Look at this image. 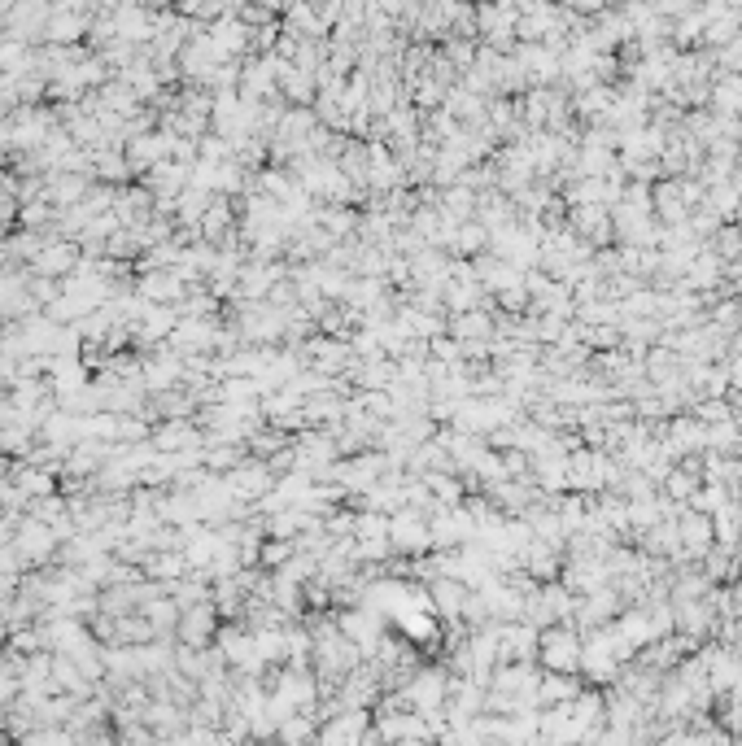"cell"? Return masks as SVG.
<instances>
[{
    "mask_svg": "<svg viewBox=\"0 0 742 746\" xmlns=\"http://www.w3.org/2000/svg\"><path fill=\"white\" fill-rule=\"evenodd\" d=\"M92 175H101L105 184H123V179L131 175L127 153H123V149H101V153H92Z\"/></svg>",
    "mask_w": 742,
    "mask_h": 746,
    "instance_id": "30bf717a",
    "label": "cell"
},
{
    "mask_svg": "<svg viewBox=\"0 0 742 746\" xmlns=\"http://www.w3.org/2000/svg\"><path fill=\"white\" fill-rule=\"evenodd\" d=\"M9 546H14V555L22 559V568H27V563H35V568H40V563H49V559L57 555V546H62V541H57V533H53L49 524L31 520V515H18Z\"/></svg>",
    "mask_w": 742,
    "mask_h": 746,
    "instance_id": "7a4b0ae2",
    "label": "cell"
},
{
    "mask_svg": "<svg viewBox=\"0 0 742 746\" xmlns=\"http://www.w3.org/2000/svg\"><path fill=\"white\" fill-rule=\"evenodd\" d=\"M145 572L153 576V581H184V576L188 572H193V568H188V559H184V550H162V555H149V563H145Z\"/></svg>",
    "mask_w": 742,
    "mask_h": 746,
    "instance_id": "ba28073f",
    "label": "cell"
},
{
    "mask_svg": "<svg viewBox=\"0 0 742 746\" xmlns=\"http://www.w3.org/2000/svg\"><path fill=\"white\" fill-rule=\"evenodd\" d=\"M402 746H428V742H402Z\"/></svg>",
    "mask_w": 742,
    "mask_h": 746,
    "instance_id": "9a60e30c",
    "label": "cell"
},
{
    "mask_svg": "<svg viewBox=\"0 0 742 746\" xmlns=\"http://www.w3.org/2000/svg\"><path fill=\"white\" fill-rule=\"evenodd\" d=\"M572 699H581V681L577 677H564V672H542V681H537V712L564 707Z\"/></svg>",
    "mask_w": 742,
    "mask_h": 746,
    "instance_id": "52a82bcc",
    "label": "cell"
},
{
    "mask_svg": "<svg viewBox=\"0 0 742 746\" xmlns=\"http://www.w3.org/2000/svg\"><path fill=\"white\" fill-rule=\"evenodd\" d=\"M249 746H271V742H249Z\"/></svg>",
    "mask_w": 742,
    "mask_h": 746,
    "instance_id": "2e32d148",
    "label": "cell"
},
{
    "mask_svg": "<svg viewBox=\"0 0 742 746\" xmlns=\"http://www.w3.org/2000/svg\"><path fill=\"white\" fill-rule=\"evenodd\" d=\"M79 262H83V254H79L75 240L57 236V240H44L40 254L31 258V275H40V280H66V275L79 271Z\"/></svg>",
    "mask_w": 742,
    "mask_h": 746,
    "instance_id": "3957f363",
    "label": "cell"
},
{
    "mask_svg": "<svg viewBox=\"0 0 742 746\" xmlns=\"http://www.w3.org/2000/svg\"><path fill=\"white\" fill-rule=\"evenodd\" d=\"M428 537H433V528L420 524L415 515H398V520L389 524V541L402 550H420V546H428Z\"/></svg>",
    "mask_w": 742,
    "mask_h": 746,
    "instance_id": "9c48e42d",
    "label": "cell"
},
{
    "mask_svg": "<svg viewBox=\"0 0 742 746\" xmlns=\"http://www.w3.org/2000/svg\"><path fill=\"white\" fill-rule=\"evenodd\" d=\"M581 651H585V633H577L572 624H555L537 637V659L546 664V672H564L577 677L581 672Z\"/></svg>",
    "mask_w": 742,
    "mask_h": 746,
    "instance_id": "6da1fadb",
    "label": "cell"
},
{
    "mask_svg": "<svg viewBox=\"0 0 742 746\" xmlns=\"http://www.w3.org/2000/svg\"><path fill=\"white\" fill-rule=\"evenodd\" d=\"M223 485H227V493H232L236 502H254V498H267L271 485H275V476H271L267 463H249L245 459L236 472L223 476Z\"/></svg>",
    "mask_w": 742,
    "mask_h": 746,
    "instance_id": "5b68a950",
    "label": "cell"
},
{
    "mask_svg": "<svg viewBox=\"0 0 742 746\" xmlns=\"http://www.w3.org/2000/svg\"><path fill=\"white\" fill-rule=\"evenodd\" d=\"M677 537L686 541L690 550H703V546H708V541H712V520H708V515H681Z\"/></svg>",
    "mask_w": 742,
    "mask_h": 746,
    "instance_id": "8fae6325",
    "label": "cell"
},
{
    "mask_svg": "<svg viewBox=\"0 0 742 746\" xmlns=\"http://www.w3.org/2000/svg\"><path fill=\"white\" fill-rule=\"evenodd\" d=\"M175 637L188 646V651H206L210 637H219V611H214V603L188 607L184 616H179V624H175Z\"/></svg>",
    "mask_w": 742,
    "mask_h": 746,
    "instance_id": "277c9868",
    "label": "cell"
},
{
    "mask_svg": "<svg viewBox=\"0 0 742 746\" xmlns=\"http://www.w3.org/2000/svg\"><path fill=\"white\" fill-rule=\"evenodd\" d=\"M367 729H371V716L367 712H337V716L323 720L315 746H358V742L367 738Z\"/></svg>",
    "mask_w": 742,
    "mask_h": 746,
    "instance_id": "8992f818",
    "label": "cell"
},
{
    "mask_svg": "<svg viewBox=\"0 0 742 746\" xmlns=\"http://www.w3.org/2000/svg\"><path fill=\"white\" fill-rule=\"evenodd\" d=\"M668 493H673V498H694V493H699V472H686V467H677V472H668Z\"/></svg>",
    "mask_w": 742,
    "mask_h": 746,
    "instance_id": "7c38bea8",
    "label": "cell"
},
{
    "mask_svg": "<svg viewBox=\"0 0 742 746\" xmlns=\"http://www.w3.org/2000/svg\"><path fill=\"white\" fill-rule=\"evenodd\" d=\"M454 332H459V336H489V315H476V310H468V315L454 323Z\"/></svg>",
    "mask_w": 742,
    "mask_h": 746,
    "instance_id": "4fadbf2b",
    "label": "cell"
},
{
    "mask_svg": "<svg viewBox=\"0 0 742 746\" xmlns=\"http://www.w3.org/2000/svg\"><path fill=\"white\" fill-rule=\"evenodd\" d=\"M481 245H485V227H463L459 232V249L472 254V249H481Z\"/></svg>",
    "mask_w": 742,
    "mask_h": 746,
    "instance_id": "5bb4252c",
    "label": "cell"
}]
</instances>
